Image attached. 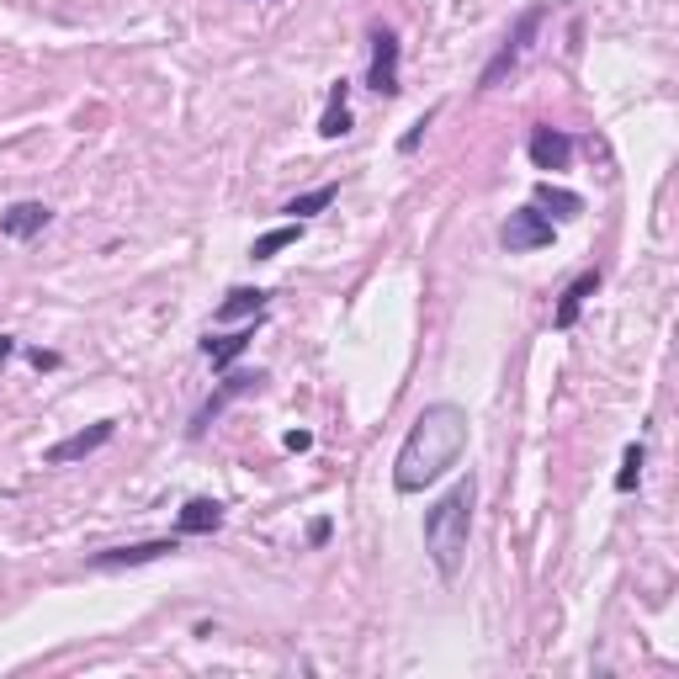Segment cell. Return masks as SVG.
Instances as JSON below:
<instances>
[{
	"instance_id": "obj_1",
	"label": "cell",
	"mask_w": 679,
	"mask_h": 679,
	"mask_svg": "<svg viewBox=\"0 0 679 679\" xmlns=\"http://www.w3.org/2000/svg\"><path fill=\"white\" fill-rule=\"evenodd\" d=\"M463 452H467V409H457V404L420 409V420L409 425L404 446L393 457V489L399 494L431 489L435 478H446L457 467Z\"/></svg>"
},
{
	"instance_id": "obj_2",
	"label": "cell",
	"mask_w": 679,
	"mask_h": 679,
	"mask_svg": "<svg viewBox=\"0 0 679 679\" xmlns=\"http://www.w3.org/2000/svg\"><path fill=\"white\" fill-rule=\"evenodd\" d=\"M473 510H478V478L467 473L452 489L425 510V552L441 579H457L467 563V542H473Z\"/></svg>"
},
{
	"instance_id": "obj_3",
	"label": "cell",
	"mask_w": 679,
	"mask_h": 679,
	"mask_svg": "<svg viewBox=\"0 0 679 679\" xmlns=\"http://www.w3.org/2000/svg\"><path fill=\"white\" fill-rule=\"evenodd\" d=\"M547 11H552V0H531L526 11L516 17V28L505 32V43L494 49V59L484 64V75H478V91H494V85H505V75H516V64L526 59V49L537 43V32H542Z\"/></svg>"
},
{
	"instance_id": "obj_4",
	"label": "cell",
	"mask_w": 679,
	"mask_h": 679,
	"mask_svg": "<svg viewBox=\"0 0 679 679\" xmlns=\"http://www.w3.org/2000/svg\"><path fill=\"white\" fill-rule=\"evenodd\" d=\"M499 245L510 250V255L547 250V245H552V218H547L537 202H526V208H516V213L505 218V229H499Z\"/></svg>"
},
{
	"instance_id": "obj_5",
	"label": "cell",
	"mask_w": 679,
	"mask_h": 679,
	"mask_svg": "<svg viewBox=\"0 0 679 679\" xmlns=\"http://www.w3.org/2000/svg\"><path fill=\"white\" fill-rule=\"evenodd\" d=\"M367 85L378 96H399L404 81H399V32L393 28H372V70H367Z\"/></svg>"
},
{
	"instance_id": "obj_6",
	"label": "cell",
	"mask_w": 679,
	"mask_h": 679,
	"mask_svg": "<svg viewBox=\"0 0 679 679\" xmlns=\"http://www.w3.org/2000/svg\"><path fill=\"white\" fill-rule=\"evenodd\" d=\"M112 435H117V420H96V425H85V431H75V435H64L59 446H49L43 452V463L49 467H70V463H85L91 452H102Z\"/></svg>"
},
{
	"instance_id": "obj_7",
	"label": "cell",
	"mask_w": 679,
	"mask_h": 679,
	"mask_svg": "<svg viewBox=\"0 0 679 679\" xmlns=\"http://www.w3.org/2000/svg\"><path fill=\"white\" fill-rule=\"evenodd\" d=\"M261 372H223V382H218V393L213 399H208V404L197 409V414H191V441H197V435H208V425H213L218 414H223V409L234 404V399H240V393H255V388H261Z\"/></svg>"
},
{
	"instance_id": "obj_8",
	"label": "cell",
	"mask_w": 679,
	"mask_h": 679,
	"mask_svg": "<svg viewBox=\"0 0 679 679\" xmlns=\"http://www.w3.org/2000/svg\"><path fill=\"white\" fill-rule=\"evenodd\" d=\"M170 552H181V537H160V542H134V547H107L91 552V569H138V563H160Z\"/></svg>"
},
{
	"instance_id": "obj_9",
	"label": "cell",
	"mask_w": 679,
	"mask_h": 679,
	"mask_svg": "<svg viewBox=\"0 0 679 679\" xmlns=\"http://www.w3.org/2000/svg\"><path fill=\"white\" fill-rule=\"evenodd\" d=\"M49 223H54V208H43V202H11L0 213V234L6 240H38Z\"/></svg>"
},
{
	"instance_id": "obj_10",
	"label": "cell",
	"mask_w": 679,
	"mask_h": 679,
	"mask_svg": "<svg viewBox=\"0 0 679 679\" xmlns=\"http://www.w3.org/2000/svg\"><path fill=\"white\" fill-rule=\"evenodd\" d=\"M600 293V272H584L573 276L569 287H563V298H558V308H552V329H573L579 325V314H584V303Z\"/></svg>"
},
{
	"instance_id": "obj_11",
	"label": "cell",
	"mask_w": 679,
	"mask_h": 679,
	"mask_svg": "<svg viewBox=\"0 0 679 679\" xmlns=\"http://www.w3.org/2000/svg\"><path fill=\"white\" fill-rule=\"evenodd\" d=\"M526 149H531V165H537V170H569V160H573V138L563 134V128H537Z\"/></svg>"
},
{
	"instance_id": "obj_12",
	"label": "cell",
	"mask_w": 679,
	"mask_h": 679,
	"mask_svg": "<svg viewBox=\"0 0 679 679\" xmlns=\"http://www.w3.org/2000/svg\"><path fill=\"white\" fill-rule=\"evenodd\" d=\"M223 526V505L218 499H187L176 516V537H213Z\"/></svg>"
},
{
	"instance_id": "obj_13",
	"label": "cell",
	"mask_w": 679,
	"mask_h": 679,
	"mask_svg": "<svg viewBox=\"0 0 679 679\" xmlns=\"http://www.w3.org/2000/svg\"><path fill=\"white\" fill-rule=\"evenodd\" d=\"M250 340H255V325L234 329V335H208V340H202V356L213 361V372H229V367L250 351Z\"/></svg>"
},
{
	"instance_id": "obj_14",
	"label": "cell",
	"mask_w": 679,
	"mask_h": 679,
	"mask_svg": "<svg viewBox=\"0 0 679 679\" xmlns=\"http://www.w3.org/2000/svg\"><path fill=\"white\" fill-rule=\"evenodd\" d=\"M351 134V81L329 85V107L319 117V138H346Z\"/></svg>"
},
{
	"instance_id": "obj_15",
	"label": "cell",
	"mask_w": 679,
	"mask_h": 679,
	"mask_svg": "<svg viewBox=\"0 0 679 679\" xmlns=\"http://www.w3.org/2000/svg\"><path fill=\"white\" fill-rule=\"evenodd\" d=\"M266 303H272V293H261V287H234L229 298L218 303V325H229V319H261Z\"/></svg>"
},
{
	"instance_id": "obj_16",
	"label": "cell",
	"mask_w": 679,
	"mask_h": 679,
	"mask_svg": "<svg viewBox=\"0 0 679 679\" xmlns=\"http://www.w3.org/2000/svg\"><path fill=\"white\" fill-rule=\"evenodd\" d=\"M537 208H552V218H579L584 213V197L569 187H552V181H542L537 187Z\"/></svg>"
},
{
	"instance_id": "obj_17",
	"label": "cell",
	"mask_w": 679,
	"mask_h": 679,
	"mask_svg": "<svg viewBox=\"0 0 679 679\" xmlns=\"http://www.w3.org/2000/svg\"><path fill=\"white\" fill-rule=\"evenodd\" d=\"M303 240V223H282V229H272V234H261L255 245H250V261H276L287 245H298Z\"/></svg>"
},
{
	"instance_id": "obj_18",
	"label": "cell",
	"mask_w": 679,
	"mask_h": 679,
	"mask_svg": "<svg viewBox=\"0 0 679 679\" xmlns=\"http://www.w3.org/2000/svg\"><path fill=\"white\" fill-rule=\"evenodd\" d=\"M335 197H340V187H314V191H303V197H293V202H287L282 213L293 218V223H303V218L325 213V208H329V202H335Z\"/></svg>"
},
{
	"instance_id": "obj_19",
	"label": "cell",
	"mask_w": 679,
	"mask_h": 679,
	"mask_svg": "<svg viewBox=\"0 0 679 679\" xmlns=\"http://www.w3.org/2000/svg\"><path fill=\"white\" fill-rule=\"evenodd\" d=\"M637 484H643V446L632 441V446H626V457H622V473H616V489L632 494Z\"/></svg>"
},
{
	"instance_id": "obj_20",
	"label": "cell",
	"mask_w": 679,
	"mask_h": 679,
	"mask_svg": "<svg viewBox=\"0 0 679 679\" xmlns=\"http://www.w3.org/2000/svg\"><path fill=\"white\" fill-rule=\"evenodd\" d=\"M435 123V112H425V117H420V123H414V128H409L404 138H399V149H404V155H414V149H420V138H425V128H431Z\"/></svg>"
},
{
	"instance_id": "obj_21",
	"label": "cell",
	"mask_w": 679,
	"mask_h": 679,
	"mask_svg": "<svg viewBox=\"0 0 679 679\" xmlns=\"http://www.w3.org/2000/svg\"><path fill=\"white\" fill-rule=\"evenodd\" d=\"M32 367H38V372H54L59 356H54V351H32Z\"/></svg>"
},
{
	"instance_id": "obj_22",
	"label": "cell",
	"mask_w": 679,
	"mask_h": 679,
	"mask_svg": "<svg viewBox=\"0 0 679 679\" xmlns=\"http://www.w3.org/2000/svg\"><path fill=\"white\" fill-rule=\"evenodd\" d=\"M308 542H314V547H325V542H329V520H314V531H308Z\"/></svg>"
},
{
	"instance_id": "obj_23",
	"label": "cell",
	"mask_w": 679,
	"mask_h": 679,
	"mask_svg": "<svg viewBox=\"0 0 679 679\" xmlns=\"http://www.w3.org/2000/svg\"><path fill=\"white\" fill-rule=\"evenodd\" d=\"M287 446H293V452H308V446H314V435H308V431H293V435H287Z\"/></svg>"
},
{
	"instance_id": "obj_24",
	"label": "cell",
	"mask_w": 679,
	"mask_h": 679,
	"mask_svg": "<svg viewBox=\"0 0 679 679\" xmlns=\"http://www.w3.org/2000/svg\"><path fill=\"white\" fill-rule=\"evenodd\" d=\"M11 351H17V340H11V335H0V367L11 361Z\"/></svg>"
}]
</instances>
